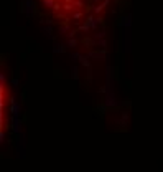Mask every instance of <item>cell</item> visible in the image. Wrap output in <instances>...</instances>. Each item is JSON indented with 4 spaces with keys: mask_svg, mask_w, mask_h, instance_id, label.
Instances as JSON below:
<instances>
[{
    "mask_svg": "<svg viewBox=\"0 0 163 172\" xmlns=\"http://www.w3.org/2000/svg\"><path fill=\"white\" fill-rule=\"evenodd\" d=\"M56 17L61 20H76L81 22L92 12H99L104 5V0H41Z\"/></svg>",
    "mask_w": 163,
    "mask_h": 172,
    "instance_id": "cell-1",
    "label": "cell"
}]
</instances>
